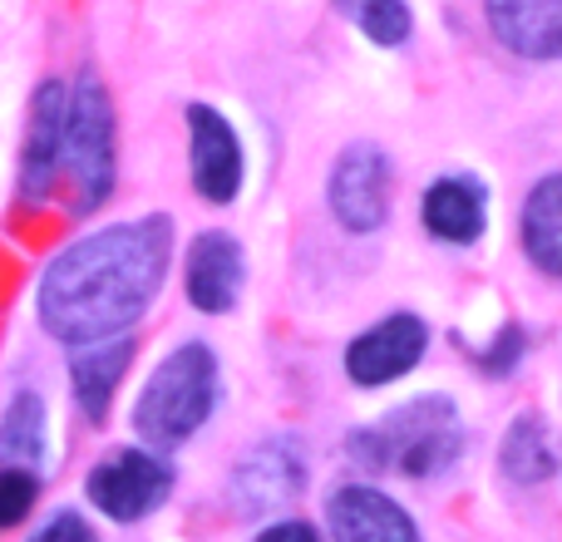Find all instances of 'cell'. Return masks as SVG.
<instances>
[{"label": "cell", "instance_id": "obj_10", "mask_svg": "<svg viewBox=\"0 0 562 542\" xmlns=\"http://www.w3.org/2000/svg\"><path fill=\"white\" fill-rule=\"evenodd\" d=\"M488 25L514 55L558 59L562 55V0H484Z\"/></svg>", "mask_w": 562, "mask_h": 542}, {"label": "cell", "instance_id": "obj_20", "mask_svg": "<svg viewBox=\"0 0 562 542\" xmlns=\"http://www.w3.org/2000/svg\"><path fill=\"white\" fill-rule=\"evenodd\" d=\"M30 508H35V478L25 468H5L0 474V528H15Z\"/></svg>", "mask_w": 562, "mask_h": 542}, {"label": "cell", "instance_id": "obj_2", "mask_svg": "<svg viewBox=\"0 0 562 542\" xmlns=\"http://www.w3.org/2000/svg\"><path fill=\"white\" fill-rule=\"evenodd\" d=\"M213 395H217V365L207 355V346H183L154 370L148 389L138 395L134 429L154 449H173L207 419Z\"/></svg>", "mask_w": 562, "mask_h": 542}, {"label": "cell", "instance_id": "obj_5", "mask_svg": "<svg viewBox=\"0 0 562 542\" xmlns=\"http://www.w3.org/2000/svg\"><path fill=\"white\" fill-rule=\"evenodd\" d=\"M330 213L350 233H375L390 213V163L375 144H350L330 168Z\"/></svg>", "mask_w": 562, "mask_h": 542}, {"label": "cell", "instance_id": "obj_22", "mask_svg": "<svg viewBox=\"0 0 562 542\" xmlns=\"http://www.w3.org/2000/svg\"><path fill=\"white\" fill-rule=\"evenodd\" d=\"M257 542H321V538H316V528H306V523H277Z\"/></svg>", "mask_w": 562, "mask_h": 542}, {"label": "cell", "instance_id": "obj_4", "mask_svg": "<svg viewBox=\"0 0 562 542\" xmlns=\"http://www.w3.org/2000/svg\"><path fill=\"white\" fill-rule=\"evenodd\" d=\"M59 173L75 188V213H94L114 188V109L94 75L79 79V89L65 99Z\"/></svg>", "mask_w": 562, "mask_h": 542}, {"label": "cell", "instance_id": "obj_19", "mask_svg": "<svg viewBox=\"0 0 562 542\" xmlns=\"http://www.w3.org/2000/svg\"><path fill=\"white\" fill-rule=\"evenodd\" d=\"M356 15L375 45H400L409 35V5L405 0H356Z\"/></svg>", "mask_w": 562, "mask_h": 542}, {"label": "cell", "instance_id": "obj_18", "mask_svg": "<svg viewBox=\"0 0 562 542\" xmlns=\"http://www.w3.org/2000/svg\"><path fill=\"white\" fill-rule=\"evenodd\" d=\"M40 454H45V405H40L35 395H20L15 405H10L5 425H0V459H25V464H35Z\"/></svg>", "mask_w": 562, "mask_h": 542}, {"label": "cell", "instance_id": "obj_14", "mask_svg": "<svg viewBox=\"0 0 562 542\" xmlns=\"http://www.w3.org/2000/svg\"><path fill=\"white\" fill-rule=\"evenodd\" d=\"M425 227L445 242H474L484 233V197L464 178H445L425 193Z\"/></svg>", "mask_w": 562, "mask_h": 542}, {"label": "cell", "instance_id": "obj_7", "mask_svg": "<svg viewBox=\"0 0 562 542\" xmlns=\"http://www.w3.org/2000/svg\"><path fill=\"white\" fill-rule=\"evenodd\" d=\"M425 340H429V330L419 316L380 320L375 330H366V336L346 350L350 380H356V385H390V380H400L419 355H425Z\"/></svg>", "mask_w": 562, "mask_h": 542}, {"label": "cell", "instance_id": "obj_13", "mask_svg": "<svg viewBox=\"0 0 562 542\" xmlns=\"http://www.w3.org/2000/svg\"><path fill=\"white\" fill-rule=\"evenodd\" d=\"M301 459L286 444H267L237 468V504L243 513H272L291 494H301Z\"/></svg>", "mask_w": 562, "mask_h": 542}, {"label": "cell", "instance_id": "obj_21", "mask_svg": "<svg viewBox=\"0 0 562 542\" xmlns=\"http://www.w3.org/2000/svg\"><path fill=\"white\" fill-rule=\"evenodd\" d=\"M35 542H94V533H89L85 518L59 513V518H49V523L40 528V538H35Z\"/></svg>", "mask_w": 562, "mask_h": 542}, {"label": "cell", "instance_id": "obj_15", "mask_svg": "<svg viewBox=\"0 0 562 542\" xmlns=\"http://www.w3.org/2000/svg\"><path fill=\"white\" fill-rule=\"evenodd\" d=\"M524 247L548 276H562V173L543 178L524 207Z\"/></svg>", "mask_w": 562, "mask_h": 542}, {"label": "cell", "instance_id": "obj_16", "mask_svg": "<svg viewBox=\"0 0 562 542\" xmlns=\"http://www.w3.org/2000/svg\"><path fill=\"white\" fill-rule=\"evenodd\" d=\"M94 350H85V355H75V395L79 405H85L89 419H104L109 409V395H114V385L124 380V365L128 355H134V340H89Z\"/></svg>", "mask_w": 562, "mask_h": 542}, {"label": "cell", "instance_id": "obj_17", "mask_svg": "<svg viewBox=\"0 0 562 542\" xmlns=\"http://www.w3.org/2000/svg\"><path fill=\"white\" fill-rule=\"evenodd\" d=\"M553 464L558 459H553V444H548V425L538 415H524L504 444V468L518 484H543L553 474Z\"/></svg>", "mask_w": 562, "mask_h": 542}, {"label": "cell", "instance_id": "obj_3", "mask_svg": "<svg viewBox=\"0 0 562 542\" xmlns=\"http://www.w3.org/2000/svg\"><path fill=\"white\" fill-rule=\"evenodd\" d=\"M350 444H356L360 464L425 478L439 474L459 454V419L454 405H445V399H415V405H400L385 425L356 434Z\"/></svg>", "mask_w": 562, "mask_h": 542}, {"label": "cell", "instance_id": "obj_8", "mask_svg": "<svg viewBox=\"0 0 562 542\" xmlns=\"http://www.w3.org/2000/svg\"><path fill=\"white\" fill-rule=\"evenodd\" d=\"M188 128H193V188L207 203H233L243 183V148H237L233 124L217 109L193 104Z\"/></svg>", "mask_w": 562, "mask_h": 542}, {"label": "cell", "instance_id": "obj_9", "mask_svg": "<svg viewBox=\"0 0 562 542\" xmlns=\"http://www.w3.org/2000/svg\"><path fill=\"white\" fill-rule=\"evenodd\" d=\"M326 513H330V528H336V542H419L405 508L366 484L336 488Z\"/></svg>", "mask_w": 562, "mask_h": 542}, {"label": "cell", "instance_id": "obj_6", "mask_svg": "<svg viewBox=\"0 0 562 542\" xmlns=\"http://www.w3.org/2000/svg\"><path fill=\"white\" fill-rule=\"evenodd\" d=\"M168 488H173L168 464H158L144 449H124L119 459H109V464H99L89 474V498L99 504V513L119 518V523H134V518L154 513L168 498Z\"/></svg>", "mask_w": 562, "mask_h": 542}, {"label": "cell", "instance_id": "obj_11", "mask_svg": "<svg viewBox=\"0 0 562 542\" xmlns=\"http://www.w3.org/2000/svg\"><path fill=\"white\" fill-rule=\"evenodd\" d=\"M243 291V252L227 233H203L188 252V296L198 310H227Z\"/></svg>", "mask_w": 562, "mask_h": 542}, {"label": "cell", "instance_id": "obj_1", "mask_svg": "<svg viewBox=\"0 0 562 542\" xmlns=\"http://www.w3.org/2000/svg\"><path fill=\"white\" fill-rule=\"evenodd\" d=\"M168 271V223H119L75 242L40 281V320L49 336L89 346L128 330Z\"/></svg>", "mask_w": 562, "mask_h": 542}, {"label": "cell", "instance_id": "obj_12", "mask_svg": "<svg viewBox=\"0 0 562 542\" xmlns=\"http://www.w3.org/2000/svg\"><path fill=\"white\" fill-rule=\"evenodd\" d=\"M65 84H45L35 94V118H30V144H25V197H45L59 178V134H65Z\"/></svg>", "mask_w": 562, "mask_h": 542}]
</instances>
